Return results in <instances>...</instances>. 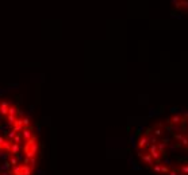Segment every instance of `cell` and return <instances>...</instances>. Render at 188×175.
<instances>
[{"instance_id": "cell-1", "label": "cell", "mask_w": 188, "mask_h": 175, "mask_svg": "<svg viewBox=\"0 0 188 175\" xmlns=\"http://www.w3.org/2000/svg\"><path fill=\"white\" fill-rule=\"evenodd\" d=\"M38 141H37V136L34 135L31 139H28L26 141L24 146V154L26 158H37V152H38Z\"/></svg>"}, {"instance_id": "cell-2", "label": "cell", "mask_w": 188, "mask_h": 175, "mask_svg": "<svg viewBox=\"0 0 188 175\" xmlns=\"http://www.w3.org/2000/svg\"><path fill=\"white\" fill-rule=\"evenodd\" d=\"M172 4L179 12L188 15V0H172Z\"/></svg>"}, {"instance_id": "cell-3", "label": "cell", "mask_w": 188, "mask_h": 175, "mask_svg": "<svg viewBox=\"0 0 188 175\" xmlns=\"http://www.w3.org/2000/svg\"><path fill=\"white\" fill-rule=\"evenodd\" d=\"M149 147V140H147V136L146 135H141L139 139L137 141V150L138 151H143L145 148Z\"/></svg>"}, {"instance_id": "cell-4", "label": "cell", "mask_w": 188, "mask_h": 175, "mask_svg": "<svg viewBox=\"0 0 188 175\" xmlns=\"http://www.w3.org/2000/svg\"><path fill=\"white\" fill-rule=\"evenodd\" d=\"M138 155H139V158L142 159V162L145 163V165H147L149 167H152L154 165V160H153V158L150 156L149 154H143V151H138Z\"/></svg>"}, {"instance_id": "cell-5", "label": "cell", "mask_w": 188, "mask_h": 175, "mask_svg": "<svg viewBox=\"0 0 188 175\" xmlns=\"http://www.w3.org/2000/svg\"><path fill=\"white\" fill-rule=\"evenodd\" d=\"M20 135H22V137H23L24 141H27L28 139H31V137L34 136V129H33V127L30 125V127H27V128H23V129H22Z\"/></svg>"}, {"instance_id": "cell-6", "label": "cell", "mask_w": 188, "mask_h": 175, "mask_svg": "<svg viewBox=\"0 0 188 175\" xmlns=\"http://www.w3.org/2000/svg\"><path fill=\"white\" fill-rule=\"evenodd\" d=\"M157 150L160 152L161 155H167V150H168V143H165V141H157Z\"/></svg>"}, {"instance_id": "cell-7", "label": "cell", "mask_w": 188, "mask_h": 175, "mask_svg": "<svg viewBox=\"0 0 188 175\" xmlns=\"http://www.w3.org/2000/svg\"><path fill=\"white\" fill-rule=\"evenodd\" d=\"M23 163H24V165H27L33 171H34L35 167H37V158H24Z\"/></svg>"}, {"instance_id": "cell-8", "label": "cell", "mask_w": 188, "mask_h": 175, "mask_svg": "<svg viewBox=\"0 0 188 175\" xmlns=\"http://www.w3.org/2000/svg\"><path fill=\"white\" fill-rule=\"evenodd\" d=\"M10 105H11V104L7 102V101H2V102H0V115H2V116H7Z\"/></svg>"}, {"instance_id": "cell-9", "label": "cell", "mask_w": 188, "mask_h": 175, "mask_svg": "<svg viewBox=\"0 0 188 175\" xmlns=\"http://www.w3.org/2000/svg\"><path fill=\"white\" fill-rule=\"evenodd\" d=\"M12 127H14V131H16V132H22V129H23V124H22V119H19L18 117L16 120H15V123L12 124Z\"/></svg>"}, {"instance_id": "cell-10", "label": "cell", "mask_w": 188, "mask_h": 175, "mask_svg": "<svg viewBox=\"0 0 188 175\" xmlns=\"http://www.w3.org/2000/svg\"><path fill=\"white\" fill-rule=\"evenodd\" d=\"M19 152H20V146L12 141V144H11V150H10V155H18Z\"/></svg>"}, {"instance_id": "cell-11", "label": "cell", "mask_w": 188, "mask_h": 175, "mask_svg": "<svg viewBox=\"0 0 188 175\" xmlns=\"http://www.w3.org/2000/svg\"><path fill=\"white\" fill-rule=\"evenodd\" d=\"M11 175H23L20 165H16V166H14L12 169H11Z\"/></svg>"}, {"instance_id": "cell-12", "label": "cell", "mask_w": 188, "mask_h": 175, "mask_svg": "<svg viewBox=\"0 0 188 175\" xmlns=\"http://www.w3.org/2000/svg\"><path fill=\"white\" fill-rule=\"evenodd\" d=\"M20 167H22V173H23V175H33V170L28 167L27 165H20Z\"/></svg>"}, {"instance_id": "cell-13", "label": "cell", "mask_w": 188, "mask_h": 175, "mask_svg": "<svg viewBox=\"0 0 188 175\" xmlns=\"http://www.w3.org/2000/svg\"><path fill=\"white\" fill-rule=\"evenodd\" d=\"M11 144H12V140H8V139H6L4 143H3V150H4L6 152H8V154H10V150H11Z\"/></svg>"}, {"instance_id": "cell-14", "label": "cell", "mask_w": 188, "mask_h": 175, "mask_svg": "<svg viewBox=\"0 0 188 175\" xmlns=\"http://www.w3.org/2000/svg\"><path fill=\"white\" fill-rule=\"evenodd\" d=\"M8 163H10L11 167H14V166H16L19 162H18V158H16L15 155H10L8 156Z\"/></svg>"}, {"instance_id": "cell-15", "label": "cell", "mask_w": 188, "mask_h": 175, "mask_svg": "<svg viewBox=\"0 0 188 175\" xmlns=\"http://www.w3.org/2000/svg\"><path fill=\"white\" fill-rule=\"evenodd\" d=\"M16 113H18V108L14 106V105H10L8 113H7V115H11V116H16Z\"/></svg>"}, {"instance_id": "cell-16", "label": "cell", "mask_w": 188, "mask_h": 175, "mask_svg": "<svg viewBox=\"0 0 188 175\" xmlns=\"http://www.w3.org/2000/svg\"><path fill=\"white\" fill-rule=\"evenodd\" d=\"M12 141H14V143H16V144H20L22 141H23V137H22L20 132H18V133H16L15 137H14V139H12Z\"/></svg>"}, {"instance_id": "cell-17", "label": "cell", "mask_w": 188, "mask_h": 175, "mask_svg": "<svg viewBox=\"0 0 188 175\" xmlns=\"http://www.w3.org/2000/svg\"><path fill=\"white\" fill-rule=\"evenodd\" d=\"M152 169H153V171L156 174H158V175L161 174V165H160V163H154V165L152 166Z\"/></svg>"}, {"instance_id": "cell-18", "label": "cell", "mask_w": 188, "mask_h": 175, "mask_svg": "<svg viewBox=\"0 0 188 175\" xmlns=\"http://www.w3.org/2000/svg\"><path fill=\"white\" fill-rule=\"evenodd\" d=\"M6 117H7V123H8L10 125H12L14 123H15V120H16V119H18L16 116H11V115H7Z\"/></svg>"}, {"instance_id": "cell-19", "label": "cell", "mask_w": 188, "mask_h": 175, "mask_svg": "<svg viewBox=\"0 0 188 175\" xmlns=\"http://www.w3.org/2000/svg\"><path fill=\"white\" fill-rule=\"evenodd\" d=\"M22 124H23V128H27V127H30V124H31L30 119H28V117H23V119H22Z\"/></svg>"}, {"instance_id": "cell-20", "label": "cell", "mask_w": 188, "mask_h": 175, "mask_svg": "<svg viewBox=\"0 0 188 175\" xmlns=\"http://www.w3.org/2000/svg\"><path fill=\"white\" fill-rule=\"evenodd\" d=\"M16 131H14V129H12V131H10L8 133H7V137H6V139H8V140H12L14 139V137H15V135H16Z\"/></svg>"}, {"instance_id": "cell-21", "label": "cell", "mask_w": 188, "mask_h": 175, "mask_svg": "<svg viewBox=\"0 0 188 175\" xmlns=\"http://www.w3.org/2000/svg\"><path fill=\"white\" fill-rule=\"evenodd\" d=\"M169 170H171V167H168V166H165V165H161V174L168 175Z\"/></svg>"}, {"instance_id": "cell-22", "label": "cell", "mask_w": 188, "mask_h": 175, "mask_svg": "<svg viewBox=\"0 0 188 175\" xmlns=\"http://www.w3.org/2000/svg\"><path fill=\"white\" fill-rule=\"evenodd\" d=\"M179 169H176V167H171V170H169L168 175H179Z\"/></svg>"}, {"instance_id": "cell-23", "label": "cell", "mask_w": 188, "mask_h": 175, "mask_svg": "<svg viewBox=\"0 0 188 175\" xmlns=\"http://www.w3.org/2000/svg\"><path fill=\"white\" fill-rule=\"evenodd\" d=\"M180 173L188 175V165H183L181 167H180Z\"/></svg>"}, {"instance_id": "cell-24", "label": "cell", "mask_w": 188, "mask_h": 175, "mask_svg": "<svg viewBox=\"0 0 188 175\" xmlns=\"http://www.w3.org/2000/svg\"><path fill=\"white\" fill-rule=\"evenodd\" d=\"M164 165H165V166H168V167H173L172 162H171V159H168V158H165V159H164Z\"/></svg>"}, {"instance_id": "cell-25", "label": "cell", "mask_w": 188, "mask_h": 175, "mask_svg": "<svg viewBox=\"0 0 188 175\" xmlns=\"http://www.w3.org/2000/svg\"><path fill=\"white\" fill-rule=\"evenodd\" d=\"M8 167H10V163L8 162H4V163H3V166H2V170H7V169H8Z\"/></svg>"}, {"instance_id": "cell-26", "label": "cell", "mask_w": 188, "mask_h": 175, "mask_svg": "<svg viewBox=\"0 0 188 175\" xmlns=\"http://www.w3.org/2000/svg\"><path fill=\"white\" fill-rule=\"evenodd\" d=\"M4 137H3V136H0V150H3V143H4Z\"/></svg>"}, {"instance_id": "cell-27", "label": "cell", "mask_w": 188, "mask_h": 175, "mask_svg": "<svg viewBox=\"0 0 188 175\" xmlns=\"http://www.w3.org/2000/svg\"><path fill=\"white\" fill-rule=\"evenodd\" d=\"M2 175H11V173H8V171H4V173H3Z\"/></svg>"}]
</instances>
